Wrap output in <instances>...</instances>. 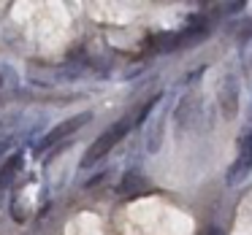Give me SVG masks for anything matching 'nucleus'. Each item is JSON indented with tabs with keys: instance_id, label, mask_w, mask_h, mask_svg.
<instances>
[{
	"instance_id": "nucleus-1",
	"label": "nucleus",
	"mask_w": 252,
	"mask_h": 235,
	"mask_svg": "<svg viewBox=\"0 0 252 235\" xmlns=\"http://www.w3.org/2000/svg\"><path fill=\"white\" fill-rule=\"evenodd\" d=\"M133 127H136V111H130L127 116L117 119L111 127H106V130L93 141V146L87 149V154H84V159H82V168H93V165H98L103 157H109L111 149L120 146V143L125 141V135L133 130Z\"/></svg>"
},
{
	"instance_id": "nucleus-2",
	"label": "nucleus",
	"mask_w": 252,
	"mask_h": 235,
	"mask_svg": "<svg viewBox=\"0 0 252 235\" xmlns=\"http://www.w3.org/2000/svg\"><path fill=\"white\" fill-rule=\"evenodd\" d=\"M90 119H93V114H90V111H84V114H76V116H71V119L60 122V125H55L38 143H35V157H46V154H52L57 146H63V143H65L73 132L82 130Z\"/></svg>"
},
{
	"instance_id": "nucleus-3",
	"label": "nucleus",
	"mask_w": 252,
	"mask_h": 235,
	"mask_svg": "<svg viewBox=\"0 0 252 235\" xmlns=\"http://www.w3.org/2000/svg\"><path fill=\"white\" fill-rule=\"evenodd\" d=\"M252 173V111H250V122H247L244 132L239 135V146H236V157L230 162L228 173H225V181L230 186L241 184L247 176Z\"/></svg>"
},
{
	"instance_id": "nucleus-4",
	"label": "nucleus",
	"mask_w": 252,
	"mask_h": 235,
	"mask_svg": "<svg viewBox=\"0 0 252 235\" xmlns=\"http://www.w3.org/2000/svg\"><path fill=\"white\" fill-rule=\"evenodd\" d=\"M217 100H220V111H222L225 119H233V116L239 114L241 87H239V78H236L233 73H228V76L222 78V84H220V89H217Z\"/></svg>"
},
{
	"instance_id": "nucleus-5",
	"label": "nucleus",
	"mask_w": 252,
	"mask_h": 235,
	"mask_svg": "<svg viewBox=\"0 0 252 235\" xmlns=\"http://www.w3.org/2000/svg\"><path fill=\"white\" fill-rule=\"evenodd\" d=\"M198 111H201V103H198V98H195V95H185V98L179 100V105L174 108L176 130H190V127L198 122Z\"/></svg>"
},
{
	"instance_id": "nucleus-6",
	"label": "nucleus",
	"mask_w": 252,
	"mask_h": 235,
	"mask_svg": "<svg viewBox=\"0 0 252 235\" xmlns=\"http://www.w3.org/2000/svg\"><path fill=\"white\" fill-rule=\"evenodd\" d=\"M22 162H25V154L17 152V154H11L6 162L0 165V197H3V192L11 186V181L17 179V173L22 170Z\"/></svg>"
},
{
	"instance_id": "nucleus-7",
	"label": "nucleus",
	"mask_w": 252,
	"mask_h": 235,
	"mask_svg": "<svg viewBox=\"0 0 252 235\" xmlns=\"http://www.w3.org/2000/svg\"><path fill=\"white\" fill-rule=\"evenodd\" d=\"M17 73L11 71V68L8 65H0V98H3V95H11L14 89H17Z\"/></svg>"
},
{
	"instance_id": "nucleus-8",
	"label": "nucleus",
	"mask_w": 252,
	"mask_h": 235,
	"mask_svg": "<svg viewBox=\"0 0 252 235\" xmlns=\"http://www.w3.org/2000/svg\"><path fill=\"white\" fill-rule=\"evenodd\" d=\"M233 35H236V41H239V44H247V41L252 38V17L241 19V22L233 27Z\"/></svg>"
},
{
	"instance_id": "nucleus-9",
	"label": "nucleus",
	"mask_w": 252,
	"mask_h": 235,
	"mask_svg": "<svg viewBox=\"0 0 252 235\" xmlns=\"http://www.w3.org/2000/svg\"><path fill=\"white\" fill-rule=\"evenodd\" d=\"M212 8H214V14H222V17H236V14H244L247 3H217Z\"/></svg>"
},
{
	"instance_id": "nucleus-10",
	"label": "nucleus",
	"mask_w": 252,
	"mask_h": 235,
	"mask_svg": "<svg viewBox=\"0 0 252 235\" xmlns=\"http://www.w3.org/2000/svg\"><path fill=\"white\" fill-rule=\"evenodd\" d=\"M206 235H222V230H220V227H209Z\"/></svg>"
},
{
	"instance_id": "nucleus-11",
	"label": "nucleus",
	"mask_w": 252,
	"mask_h": 235,
	"mask_svg": "<svg viewBox=\"0 0 252 235\" xmlns=\"http://www.w3.org/2000/svg\"><path fill=\"white\" fill-rule=\"evenodd\" d=\"M0 152H3V143H0Z\"/></svg>"
}]
</instances>
